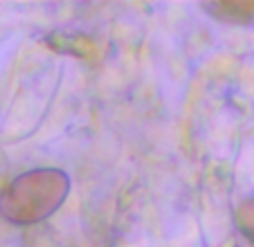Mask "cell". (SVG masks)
Masks as SVG:
<instances>
[{"label": "cell", "instance_id": "1", "mask_svg": "<svg viewBox=\"0 0 254 247\" xmlns=\"http://www.w3.org/2000/svg\"><path fill=\"white\" fill-rule=\"evenodd\" d=\"M70 186V176L63 169H29L2 189L0 218L18 227L43 223L63 207Z\"/></svg>", "mask_w": 254, "mask_h": 247}, {"label": "cell", "instance_id": "2", "mask_svg": "<svg viewBox=\"0 0 254 247\" xmlns=\"http://www.w3.org/2000/svg\"><path fill=\"white\" fill-rule=\"evenodd\" d=\"M236 227L254 245V198H248L241 202L239 211H236Z\"/></svg>", "mask_w": 254, "mask_h": 247}]
</instances>
